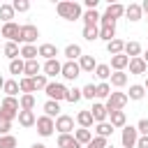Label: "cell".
I'll return each mask as SVG.
<instances>
[{"instance_id": "33", "label": "cell", "mask_w": 148, "mask_h": 148, "mask_svg": "<svg viewBox=\"0 0 148 148\" xmlns=\"http://www.w3.org/2000/svg\"><path fill=\"white\" fill-rule=\"evenodd\" d=\"M14 7H12V2H2L0 5V18H2V23H12V18H14Z\"/></svg>"}, {"instance_id": "4", "label": "cell", "mask_w": 148, "mask_h": 148, "mask_svg": "<svg viewBox=\"0 0 148 148\" xmlns=\"http://www.w3.org/2000/svg\"><path fill=\"white\" fill-rule=\"evenodd\" d=\"M46 97L49 99H53V102H62V99H67V88H65V83H58V81H51L49 86H46Z\"/></svg>"}, {"instance_id": "56", "label": "cell", "mask_w": 148, "mask_h": 148, "mask_svg": "<svg viewBox=\"0 0 148 148\" xmlns=\"http://www.w3.org/2000/svg\"><path fill=\"white\" fill-rule=\"evenodd\" d=\"M30 148H46V146H44V143H32Z\"/></svg>"}, {"instance_id": "37", "label": "cell", "mask_w": 148, "mask_h": 148, "mask_svg": "<svg viewBox=\"0 0 148 148\" xmlns=\"http://www.w3.org/2000/svg\"><path fill=\"white\" fill-rule=\"evenodd\" d=\"M109 81H111L113 88H125V86H127V74H125V72H113Z\"/></svg>"}, {"instance_id": "13", "label": "cell", "mask_w": 148, "mask_h": 148, "mask_svg": "<svg viewBox=\"0 0 148 148\" xmlns=\"http://www.w3.org/2000/svg\"><path fill=\"white\" fill-rule=\"evenodd\" d=\"M90 113H92V118H95V125H97V123H106V120H109V111H106V106H104L102 102H95V104H92V109H90Z\"/></svg>"}, {"instance_id": "7", "label": "cell", "mask_w": 148, "mask_h": 148, "mask_svg": "<svg viewBox=\"0 0 148 148\" xmlns=\"http://www.w3.org/2000/svg\"><path fill=\"white\" fill-rule=\"evenodd\" d=\"M136 141H139V132H136V125H125L123 127V134H120V143L123 148H136Z\"/></svg>"}, {"instance_id": "60", "label": "cell", "mask_w": 148, "mask_h": 148, "mask_svg": "<svg viewBox=\"0 0 148 148\" xmlns=\"http://www.w3.org/2000/svg\"><path fill=\"white\" fill-rule=\"evenodd\" d=\"M146 21H148V18H146Z\"/></svg>"}, {"instance_id": "45", "label": "cell", "mask_w": 148, "mask_h": 148, "mask_svg": "<svg viewBox=\"0 0 148 148\" xmlns=\"http://www.w3.org/2000/svg\"><path fill=\"white\" fill-rule=\"evenodd\" d=\"M16 146H18V141H16L14 134H5V136H0V148H16Z\"/></svg>"}, {"instance_id": "55", "label": "cell", "mask_w": 148, "mask_h": 148, "mask_svg": "<svg viewBox=\"0 0 148 148\" xmlns=\"http://www.w3.org/2000/svg\"><path fill=\"white\" fill-rule=\"evenodd\" d=\"M141 9H143V14L148 16V0H143V2H141Z\"/></svg>"}, {"instance_id": "6", "label": "cell", "mask_w": 148, "mask_h": 148, "mask_svg": "<svg viewBox=\"0 0 148 148\" xmlns=\"http://www.w3.org/2000/svg\"><path fill=\"white\" fill-rule=\"evenodd\" d=\"M60 76H62L65 81H76V79L81 76L79 60H65V62H62V72H60Z\"/></svg>"}, {"instance_id": "12", "label": "cell", "mask_w": 148, "mask_h": 148, "mask_svg": "<svg viewBox=\"0 0 148 148\" xmlns=\"http://www.w3.org/2000/svg\"><path fill=\"white\" fill-rule=\"evenodd\" d=\"M37 51H39V56H42L44 60H56V58H58V46H56V44H51V42L39 44V46H37Z\"/></svg>"}, {"instance_id": "58", "label": "cell", "mask_w": 148, "mask_h": 148, "mask_svg": "<svg viewBox=\"0 0 148 148\" xmlns=\"http://www.w3.org/2000/svg\"><path fill=\"white\" fill-rule=\"evenodd\" d=\"M141 58H143V60H146V65H148V51H146V53H143Z\"/></svg>"}, {"instance_id": "35", "label": "cell", "mask_w": 148, "mask_h": 148, "mask_svg": "<svg viewBox=\"0 0 148 148\" xmlns=\"http://www.w3.org/2000/svg\"><path fill=\"white\" fill-rule=\"evenodd\" d=\"M83 39L86 42L99 39V25H83Z\"/></svg>"}, {"instance_id": "10", "label": "cell", "mask_w": 148, "mask_h": 148, "mask_svg": "<svg viewBox=\"0 0 148 148\" xmlns=\"http://www.w3.org/2000/svg\"><path fill=\"white\" fill-rule=\"evenodd\" d=\"M0 35L7 39V42H16L18 44V35H21V25L18 23H2V30H0Z\"/></svg>"}, {"instance_id": "19", "label": "cell", "mask_w": 148, "mask_h": 148, "mask_svg": "<svg viewBox=\"0 0 148 148\" xmlns=\"http://www.w3.org/2000/svg\"><path fill=\"white\" fill-rule=\"evenodd\" d=\"M58 148H83V146L74 139V134H58Z\"/></svg>"}, {"instance_id": "43", "label": "cell", "mask_w": 148, "mask_h": 148, "mask_svg": "<svg viewBox=\"0 0 148 148\" xmlns=\"http://www.w3.org/2000/svg\"><path fill=\"white\" fill-rule=\"evenodd\" d=\"M81 92H83V99H95L97 97V83H88V86H83L81 88Z\"/></svg>"}, {"instance_id": "24", "label": "cell", "mask_w": 148, "mask_h": 148, "mask_svg": "<svg viewBox=\"0 0 148 148\" xmlns=\"http://www.w3.org/2000/svg\"><path fill=\"white\" fill-rule=\"evenodd\" d=\"M2 92H5V97H16V95L21 92V88H18V81H16V79H7V81H5V88H2Z\"/></svg>"}, {"instance_id": "51", "label": "cell", "mask_w": 148, "mask_h": 148, "mask_svg": "<svg viewBox=\"0 0 148 148\" xmlns=\"http://www.w3.org/2000/svg\"><path fill=\"white\" fill-rule=\"evenodd\" d=\"M9 130H12V120H7V118H2V116H0V136L9 134Z\"/></svg>"}, {"instance_id": "59", "label": "cell", "mask_w": 148, "mask_h": 148, "mask_svg": "<svg viewBox=\"0 0 148 148\" xmlns=\"http://www.w3.org/2000/svg\"><path fill=\"white\" fill-rule=\"evenodd\" d=\"M143 88H146V90H148V76H146V83H143Z\"/></svg>"}, {"instance_id": "14", "label": "cell", "mask_w": 148, "mask_h": 148, "mask_svg": "<svg viewBox=\"0 0 148 148\" xmlns=\"http://www.w3.org/2000/svg\"><path fill=\"white\" fill-rule=\"evenodd\" d=\"M125 67H130V58H127L125 53L111 56V69H113V72H125Z\"/></svg>"}, {"instance_id": "20", "label": "cell", "mask_w": 148, "mask_h": 148, "mask_svg": "<svg viewBox=\"0 0 148 148\" xmlns=\"http://www.w3.org/2000/svg\"><path fill=\"white\" fill-rule=\"evenodd\" d=\"M113 130H116V127H113V125H111L109 120H106V123H97V125H95V136L109 139V136L113 134Z\"/></svg>"}, {"instance_id": "15", "label": "cell", "mask_w": 148, "mask_h": 148, "mask_svg": "<svg viewBox=\"0 0 148 148\" xmlns=\"http://www.w3.org/2000/svg\"><path fill=\"white\" fill-rule=\"evenodd\" d=\"M42 69H44V74H46V76L51 79V76H58V74L62 72V62H60L58 58H56V60H46Z\"/></svg>"}, {"instance_id": "47", "label": "cell", "mask_w": 148, "mask_h": 148, "mask_svg": "<svg viewBox=\"0 0 148 148\" xmlns=\"http://www.w3.org/2000/svg\"><path fill=\"white\" fill-rule=\"evenodd\" d=\"M79 99H83V92H81V88H69L67 90V102H79Z\"/></svg>"}, {"instance_id": "16", "label": "cell", "mask_w": 148, "mask_h": 148, "mask_svg": "<svg viewBox=\"0 0 148 148\" xmlns=\"http://www.w3.org/2000/svg\"><path fill=\"white\" fill-rule=\"evenodd\" d=\"M18 125L21 127H35V123H37V116H35V111H18Z\"/></svg>"}, {"instance_id": "1", "label": "cell", "mask_w": 148, "mask_h": 148, "mask_svg": "<svg viewBox=\"0 0 148 148\" xmlns=\"http://www.w3.org/2000/svg\"><path fill=\"white\" fill-rule=\"evenodd\" d=\"M56 12H58V16H60V18H65V21H76V18H81V16H83L81 5H79V2H74V0H60V2L56 5Z\"/></svg>"}, {"instance_id": "27", "label": "cell", "mask_w": 148, "mask_h": 148, "mask_svg": "<svg viewBox=\"0 0 148 148\" xmlns=\"http://www.w3.org/2000/svg\"><path fill=\"white\" fill-rule=\"evenodd\" d=\"M74 139H76L81 146H88V143L92 141V132L86 130V127H79V130H74Z\"/></svg>"}, {"instance_id": "17", "label": "cell", "mask_w": 148, "mask_h": 148, "mask_svg": "<svg viewBox=\"0 0 148 148\" xmlns=\"http://www.w3.org/2000/svg\"><path fill=\"white\" fill-rule=\"evenodd\" d=\"M76 123H79V127H86V130H90V127L95 125V118H92L90 109H83V111H79V113H76Z\"/></svg>"}, {"instance_id": "50", "label": "cell", "mask_w": 148, "mask_h": 148, "mask_svg": "<svg viewBox=\"0 0 148 148\" xmlns=\"http://www.w3.org/2000/svg\"><path fill=\"white\" fill-rule=\"evenodd\" d=\"M136 132H139V136H148V118H141L136 123Z\"/></svg>"}, {"instance_id": "23", "label": "cell", "mask_w": 148, "mask_h": 148, "mask_svg": "<svg viewBox=\"0 0 148 148\" xmlns=\"http://www.w3.org/2000/svg\"><path fill=\"white\" fill-rule=\"evenodd\" d=\"M146 69H148V65H146L143 58H132L130 60V74H146Z\"/></svg>"}, {"instance_id": "25", "label": "cell", "mask_w": 148, "mask_h": 148, "mask_svg": "<svg viewBox=\"0 0 148 148\" xmlns=\"http://www.w3.org/2000/svg\"><path fill=\"white\" fill-rule=\"evenodd\" d=\"M44 116H49V118H58V116H60V102L46 99V102H44Z\"/></svg>"}, {"instance_id": "39", "label": "cell", "mask_w": 148, "mask_h": 148, "mask_svg": "<svg viewBox=\"0 0 148 148\" xmlns=\"http://www.w3.org/2000/svg\"><path fill=\"white\" fill-rule=\"evenodd\" d=\"M39 69H42L39 60H28V62H25V72H23V74H25L28 79H32V76H37V74H39Z\"/></svg>"}, {"instance_id": "38", "label": "cell", "mask_w": 148, "mask_h": 148, "mask_svg": "<svg viewBox=\"0 0 148 148\" xmlns=\"http://www.w3.org/2000/svg\"><path fill=\"white\" fill-rule=\"evenodd\" d=\"M127 97H130V99H134V102H139V99H143V97H146V88H143V86H139V83H134V86H130Z\"/></svg>"}, {"instance_id": "8", "label": "cell", "mask_w": 148, "mask_h": 148, "mask_svg": "<svg viewBox=\"0 0 148 148\" xmlns=\"http://www.w3.org/2000/svg\"><path fill=\"white\" fill-rule=\"evenodd\" d=\"M35 127H37V134L39 136H51L53 130H56V120L49 118V116H39L37 123H35Z\"/></svg>"}, {"instance_id": "52", "label": "cell", "mask_w": 148, "mask_h": 148, "mask_svg": "<svg viewBox=\"0 0 148 148\" xmlns=\"http://www.w3.org/2000/svg\"><path fill=\"white\" fill-rule=\"evenodd\" d=\"M99 25H116V21H113V18H109L106 14H102V18H99Z\"/></svg>"}, {"instance_id": "29", "label": "cell", "mask_w": 148, "mask_h": 148, "mask_svg": "<svg viewBox=\"0 0 148 148\" xmlns=\"http://www.w3.org/2000/svg\"><path fill=\"white\" fill-rule=\"evenodd\" d=\"M106 51H109V56H118V53H125V42L123 39H111L109 44H106Z\"/></svg>"}, {"instance_id": "30", "label": "cell", "mask_w": 148, "mask_h": 148, "mask_svg": "<svg viewBox=\"0 0 148 148\" xmlns=\"http://www.w3.org/2000/svg\"><path fill=\"white\" fill-rule=\"evenodd\" d=\"M2 53H5L9 60H16V58L21 56V49H18V44H16V42H7V44L2 46Z\"/></svg>"}, {"instance_id": "5", "label": "cell", "mask_w": 148, "mask_h": 148, "mask_svg": "<svg viewBox=\"0 0 148 148\" xmlns=\"http://www.w3.org/2000/svg\"><path fill=\"white\" fill-rule=\"evenodd\" d=\"M37 37H39L37 25H32V23L21 25V35H18V44H21V46H23V44H35V42H37Z\"/></svg>"}, {"instance_id": "41", "label": "cell", "mask_w": 148, "mask_h": 148, "mask_svg": "<svg viewBox=\"0 0 148 148\" xmlns=\"http://www.w3.org/2000/svg\"><path fill=\"white\" fill-rule=\"evenodd\" d=\"M18 106H21V111H32L35 109V95H21Z\"/></svg>"}, {"instance_id": "57", "label": "cell", "mask_w": 148, "mask_h": 148, "mask_svg": "<svg viewBox=\"0 0 148 148\" xmlns=\"http://www.w3.org/2000/svg\"><path fill=\"white\" fill-rule=\"evenodd\" d=\"M5 81H7V79H2V76H0V90L5 88Z\"/></svg>"}, {"instance_id": "31", "label": "cell", "mask_w": 148, "mask_h": 148, "mask_svg": "<svg viewBox=\"0 0 148 148\" xmlns=\"http://www.w3.org/2000/svg\"><path fill=\"white\" fill-rule=\"evenodd\" d=\"M125 56L132 58H141V44L139 42H125Z\"/></svg>"}, {"instance_id": "46", "label": "cell", "mask_w": 148, "mask_h": 148, "mask_svg": "<svg viewBox=\"0 0 148 148\" xmlns=\"http://www.w3.org/2000/svg\"><path fill=\"white\" fill-rule=\"evenodd\" d=\"M109 95H111V83H106V81L97 83V97H102V99H109Z\"/></svg>"}, {"instance_id": "40", "label": "cell", "mask_w": 148, "mask_h": 148, "mask_svg": "<svg viewBox=\"0 0 148 148\" xmlns=\"http://www.w3.org/2000/svg\"><path fill=\"white\" fill-rule=\"evenodd\" d=\"M18 88H21L23 95H32L35 92V81L28 79V76H23V79H18Z\"/></svg>"}, {"instance_id": "28", "label": "cell", "mask_w": 148, "mask_h": 148, "mask_svg": "<svg viewBox=\"0 0 148 148\" xmlns=\"http://www.w3.org/2000/svg\"><path fill=\"white\" fill-rule=\"evenodd\" d=\"M81 18H83V25H97L102 16H99V12H97V9H86Z\"/></svg>"}, {"instance_id": "22", "label": "cell", "mask_w": 148, "mask_h": 148, "mask_svg": "<svg viewBox=\"0 0 148 148\" xmlns=\"http://www.w3.org/2000/svg\"><path fill=\"white\" fill-rule=\"evenodd\" d=\"M37 56H39V51H37V46L35 44H23L21 46V58L28 62V60H37Z\"/></svg>"}, {"instance_id": "11", "label": "cell", "mask_w": 148, "mask_h": 148, "mask_svg": "<svg viewBox=\"0 0 148 148\" xmlns=\"http://www.w3.org/2000/svg\"><path fill=\"white\" fill-rule=\"evenodd\" d=\"M125 16H127V21H130V23H136V21H141V18H143V9H141V5H136V2H130V5L125 7Z\"/></svg>"}, {"instance_id": "34", "label": "cell", "mask_w": 148, "mask_h": 148, "mask_svg": "<svg viewBox=\"0 0 148 148\" xmlns=\"http://www.w3.org/2000/svg\"><path fill=\"white\" fill-rule=\"evenodd\" d=\"M99 39H104L106 44L116 39V25H99Z\"/></svg>"}, {"instance_id": "36", "label": "cell", "mask_w": 148, "mask_h": 148, "mask_svg": "<svg viewBox=\"0 0 148 148\" xmlns=\"http://www.w3.org/2000/svg\"><path fill=\"white\" fill-rule=\"evenodd\" d=\"M25 72V60L23 58H16V60H9V74H14V76H18V74H23Z\"/></svg>"}, {"instance_id": "53", "label": "cell", "mask_w": 148, "mask_h": 148, "mask_svg": "<svg viewBox=\"0 0 148 148\" xmlns=\"http://www.w3.org/2000/svg\"><path fill=\"white\" fill-rule=\"evenodd\" d=\"M83 7L86 9H97V0H83Z\"/></svg>"}, {"instance_id": "32", "label": "cell", "mask_w": 148, "mask_h": 148, "mask_svg": "<svg viewBox=\"0 0 148 148\" xmlns=\"http://www.w3.org/2000/svg\"><path fill=\"white\" fill-rule=\"evenodd\" d=\"M81 56H83V49L79 44H67L65 46V58L67 60H79Z\"/></svg>"}, {"instance_id": "44", "label": "cell", "mask_w": 148, "mask_h": 148, "mask_svg": "<svg viewBox=\"0 0 148 148\" xmlns=\"http://www.w3.org/2000/svg\"><path fill=\"white\" fill-rule=\"evenodd\" d=\"M32 81H35V90H46V86L51 83L46 74H37V76H32Z\"/></svg>"}, {"instance_id": "21", "label": "cell", "mask_w": 148, "mask_h": 148, "mask_svg": "<svg viewBox=\"0 0 148 148\" xmlns=\"http://www.w3.org/2000/svg\"><path fill=\"white\" fill-rule=\"evenodd\" d=\"M109 18H120V16H125V5H120V2H113V5H109L106 7V12H104Z\"/></svg>"}, {"instance_id": "3", "label": "cell", "mask_w": 148, "mask_h": 148, "mask_svg": "<svg viewBox=\"0 0 148 148\" xmlns=\"http://www.w3.org/2000/svg\"><path fill=\"white\" fill-rule=\"evenodd\" d=\"M130 102V97H127V92H111L109 95V99L104 102V106H106V111L111 113V111H123L125 109V104Z\"/></svg>"}, {"instance_id": "2", "label": "cell", "mask_w": 148, "mask_h": 148, "mask_svg": "<svg viewBox=\"0 0 148 148\" xmlns=\"http://www.w3.org/2000/svg\"><path fill=\"white\" fill-rule=\"evenodd\" d=\"M18 111H21V106H18V99L16 97H5L0 102V116L2 118L14 120V118H18Z\"/></svg>"}, {"instance_id": "42", "label": "cell", "mask_w": 148, "mask_h": 148, "mask_svg": "<svg viewBox=\"0 0 148 148\" xmlns=\"http://www.w3.org/2000/svg\"><path fill=\"white\" fill-rule=\"evenodd\" d=\"M111 65H97V69H95V76L99 79V81H109L111 79Z\"/></svg>"}, {"instance_id": "26", "label": "cell", "mask_w": 148, "mask_h": 148, "mask_svg": "<svg viewBox=\"0 0 148 148\" xmlns=\"http://www.w3.org/2000/svg\"><path fill=\"white\" fill-rule=\"evenodd\" d=\"M109 123H111L113 127H125V125H127L125 111H111V113H109Z\"/></svg>"}, {"instance_id": "9", "label": "cell", "mask_w": 148, "mask_h": 148, "mask_svg": "<svg viewBox=\"0 0 148 148\" xmlns=\"http://www.w3.org/2000/svg\"><path fill=\"white\" fill-rule=\"evenodd\" d=\"M56 130L58 134H74V118L67 113H60L56 118Z\"/></svg>"}, {"instance_id": "18", "label": "cell", "mask_w": 148, "mask_h": 148, "mask_svg": "<svg viewBox=\"0 0 148 148\" xmlns=\"http://www.w3.org/2000/svg\"><path fill=\"white\" fill-rule=\"evenodd\" d=\"M97 60L92 58V56H81L79 58V67H81V72H88V74H92L95 69H97Z\"/></svg>"}, {"instance_id": "54", "label": "cell", "mask_w": 148, "mask_h": 148, "mask_svg": "<svg viewBox=\"0 0 148 148\" xmlns=\"http://www.w3.org/2000/svg\"><path fill=\"white\" fill-rule=\"evenodd\" d=\"M136 148H148V136H139V141H136Z\"/></svg>"}, {"instance_id": "48", "label": "cell", "mask_w": 148, "mask_h": 148, "mask_svg": "<svg viewBox=\"0 0 148 148\" xmlns=\"http://www.w3.org/2000/svg\"><path fill=\"white\" fill-rule=\"evenodd\" d=\"M109 146V139H102V136H92V141L83 148H106Z\"/></svg>"}, {"instance_id": "49", "label": "cell", "mask_w": 148, "mask_h": 148, "mask_svg": "<svg viewBox=\"0 0 148 148\" xmlns=\"http://www.w3.org/2000/svg\"><path fill=\"white\" fill-rule=\"evenodd\" d=\"M12 7H14V12H28L30 9V0H14Z\"/></svg>"}]
</instances>
